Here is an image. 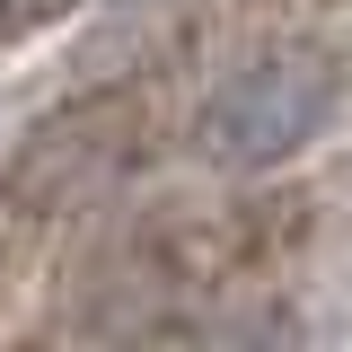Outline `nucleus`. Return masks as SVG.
<instances>
[{"instance_id":"obj_1","label":"nucleus","mask_w":352,"mask_h":352,"mask_svg":"<svg viewBox=\"0 0 352 352\" xmlns=\"http://www.w3.org/2000/svg\"><path fill=\"white\" fill-rule=\"evenodd\" d=\"M344 115V62L326 53V44H273L256 62H238L229 80L212 88V106H203V159L212 168H282V159H300L308 141H326Z\"/></svg>"}]
</instances>
